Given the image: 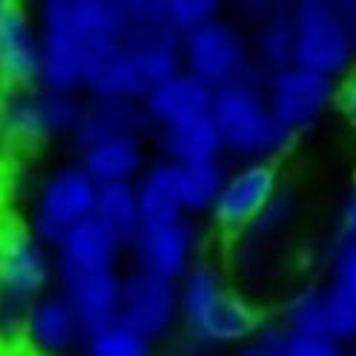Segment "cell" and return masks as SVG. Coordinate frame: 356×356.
Wrapping results in <instances>:
<instances>
[{
    "mask_svg": "<svg viewBox=\"0 0 356 356\" xmlns=\"http://www.w3.org/2000/svg\"><path fill=\"white\" fill-rule=\"evenodd\" d=\"M279 190V161H244L236 170H227L221 193L207 213L210 230L225 238H241L256 225V218L273 202Z\"/></svg>",
    "mask_w": 356,
    "mask_h": 356,
    "instance_id": "8",
    "label": "cell"
},
{
    "mask_svg": "<svg viewBox=\"0 0 356 356\" xmlns=\"http://www.w3.org/2000/svg\"><path fill=\"white\" fill-rule=\"evenodd\" d=\"M149 121L141 109V101L129 98H83L81 115L72 132L75 149H83L89 144H98L106 138L121 136H147Z\"/></svg>",
    "mask_w": 356,
    "mask_h": 356,
    "instance_id": "17",
    "label": "cell"
},
{
    "mask_svg": "<svg viewBox=\"0 0 356 356\" xmlns=\"http://www.w3.org/2000/svg\"><path fill=\"white\" fill-rule=\"evenodd\" d=\"M159 356H216V350L202 348L190 339H178V342H170V348L159 350Z\"/></svg>",
    "mask_w": 356,
    "mask_h": 356,
    "instance_id": "34",
    "label": "cell"
},
{
    "mask_svg": "<svg viewBox=\"0 0 356 356\" xmlns=\"http://www.w3.org/2000/svg\"><path fill=\"white\" fill-rule=\"evenodd\" d=\"M136 198L141 213V227L170 225V221L184 218L181 193H178V167L159 159L144 167L136 178Z\"/></svg>",
    "mask_w": 356,
    "mask_h": 356,
    "instance_id": "23",
    "label": "cell"
},
{
    "mask_svg": "<svg viewBox=\"0 0 356 356\" xmlns=\"http://www.w3.org/2000/svg\"><path fill=\"white\" fill-rule=\"evenodd\" d=\"M92 221L113 238L124 253H129L132 241L141 233V213L136 184H104L95 193Z\"/></svg>",
    "mask_w": 356,
    "mask_h": 356,
    "instance_id": "24",
    "label": "cell"
},
{
    "mask_svg": "<svg viewBox=\"0 0 356 356\" xmlns=\"http://www.w3.org/2000/svg\"><path fill=\"white\" fill-rule=\"evenodd\" d=\"M250 58L264 75L293 66V17L287 3H270L253 20Z\"/></svg>",
    "mask_w": 356,
    "mask_h": 356,
    "instance_id": "22",
    "label": "cell"
},
{
    "mask_svg": "<svg viewBox=\"0 0 356 356\" xmlns=\"http://www.w3.org/2000/svg\"><path fill=\"white\" fill-rule=\"evenodd\" d=\"M264 72L253 63L241 78L213 89L210 115L221 136L225 155L244 161H279L296 144L276 124L264 98Z\"/></svg>",
    "mask_w": 356,
    "mask_h": 356,
    "instance_id": "3",
    "label": "cell"
},
{
    "mask_svg": "<svg viewBox=\"0 0 356 356\" xmlns=\"http://www.w3.org/2000/svg\"><path fill=\"white\" fill-rule=\"evenodd\" d=\"M227 178L225 161L178 167V193H181V210L187 218H207L213 202L221 193V184Z\"/></svg>",
    "mask_w": 356,
    "mask_h": 356,
    "instance_id": "26",
    "label": "cell"
},
{
    "mask_svg": "<svg viewBox=\"0 0 356 356\" xmlns=\"http://www.w3.org/2000/svg\"><path fill=\"white\" fill-rule=\"evenodd\" d=\"M98 184L83 172L78 161H63L52 167L35 190L32 210L26 216L32 233L55 250L66 233L92 218Z\"/></svg>",
    "mask_w": 356,
    "mask_h": 356,
    "instance_id": "6",
    "label": "cell"
},
{
    "mask_svg": "<svg viewBox=\"0 0 356 356\" xmlns=\"http://www.w3.org/2000/svg\"><path fill=\"white\" fill-rule=\"evenodd\" d=\"M81 95H63L40 83L17 92H0V147L43 149L55 138H72Z\"/></svg>",
    "mask_w": 356,
    "mask_h": 356,
    "instance_id": "5",
    "label": "cell"
},
{
    "mask_svg": "<svg viewBox=\"0 0 356 356\" xmlns=\"http://www.w3.org/2000/svg\"><path fill=\"white\" fill-rule=\"evenodd\" d=\"M296 216H299V198L293 195V190H279L276 195H273V202L264 207V213L256 218V225L244 233V236H250V238H276V236H282V233H287L291 230V225L296 221Z\"/></svg>",
    "mask_w": 356,
    "mask_h": 356,
    "instance_id": "28",
    "label": "cell"
},
{
    "mask_svg": "<svg viewBox=\"0 0 356 356\" xmlns=\"http://www.w3.org/2000/svg\"><path fill=\"white\" fill-rule=\"evenodd\" d=\"M293 17V66L339 81L356 63V35L342 9L330 0H296Z\"/></svg>",
    "mask_w": 356,
    "mask_h": 356,
    "instance_id": "4",
    "label": "cell"
},
{
    "mask_svg": "<svg viewBox=\"0 0 356 356\" xmlns=\"http://www.w3.org/2000/svg\"><path fill=\"white\" fill-rule=\"evenodd\" d=\"M264 325V310L236 291L210 256L198 259L178 282V330L184 339L210 350L238 348Z\"/></svg>",
    "mask_w": 356,
    "mask_h": 356,
    "instance_id": "2",
    "label": "cell"
},
{
    "mask_svg": "<svg viewBox=\"0 0 356 356\" xmlns=\"http://www.w3.org/2000/svg\"><path fill=\"white\" fill-rule=\"evenodd\" d=\"M342 9L348 15V20H350V26H353V35H356V3H342Z\"/></svg>",
    "mask_w": 356,
    "mask_h": 356,
    "instance_id": "36",
    "label": "cell"
},
{
    "mask_svg": "<svg viewBox=\"0 0 356 356\" xmlns=\"http://www.w3.org/2000/svg\"><path fill=\"white\" fill-rule=\"evenodd\" d=\"M282 356H345V345L330 333L282 330Z\"/></svg>",
    "mask_w": 356,
    "mask_h": 356,
    "instance_id": "30",
    "label": "cell"
},
{
    "mask_svg": "<svg viewBox=\"0 0 356 356\" xmlns=\"http://www.w3.org/2000/svg\"><path fill=\"white\" fill-rule=\"evenodd\" d=\"M325 322L327 333L342 345L356 342V238H345L333 248L327 261Z\"/></svg>",
    "mask_w": 356,
    "mask_h": 356,
    "instance_id": "15",
    "label": "cell"
},
{
    "mask_svg": "<svg viewBox=\"0 0 356 356\" xmlns=\"http://www.w3.org/2000/svg\"><path fill=\"white\" fill-rule=\"evenodd\" d=\"M342 236L356 238V178H353V187H350L348 204H345V213H342Z\"/></svg>",
    "mask_w": 356,
    "mask_h": 356,
    "instance_id": "35",
    "label": "cell"
},
{
    "mask_svg": "<svg viewBox=\"0 0 356 356\" xmlns=\"http://www.w3.org/2000/svg\"><path fill=\"white\" fill-rule=\"evenodd\" d=\"M250 66L253 58L248 32L230 17L218 15L202 29L181 38V70L210 89L241 78Z\"/></svg>",
    "mask_w": 356,
    "mask_h": 356,
    "instance_id": "9",
    "label": "cell"
},
{
    "mask_svg": "<svg viewBox=\"0 0 356 356\" xmlns=\"http://www.w3.org/2000/svg\"><path fill=\"white\" fill-rule=\"evenodd\" d=\"M55 284V259L26 218L0 213V296L32 305Z\"/></svg>",
    "mask_w": 356,
    "mask_h": 356,
    "instance_id": "7",
    "label": "cell"
},
{
    "mask_svg": "<svg viewBox=\"0 0 356 356\" xmlns=\"http://www.w3.org/2000/svg\"><path fill=\"white\" fill-rule=\"evenodd\" d=\"M83 337L86 327L58 291H49L29 305L24 342H29L38 356H78Z\"/></svg>",
    "mask_w": 356,
    "mask_h": 356,
    "instance_id": "14",
    "label": "cell"
},
{
    "mask_svg": "<svg viewBox=\"0 0 356 356\" xmlns=\"http://www.w3.org/2000/svg\"><path fill=\"white\" fill-rule=\"evenodd\" d=\"M132 261L136 270L152 273L167 282H181V276L204 256V230L198 218H178L170 225L141 227L132 241Z\"/></svg>",
    "mask_w": 356,
    "mask_h": 356,
    "instance_id": "12",
    "label": "cell"
},
{
    "mask_svg": "<svg viewBox=\"0 0 356 356\" xmlns=\"http://www.w3.org/2000/svg\"><path fill=\"white\" fill-rule=\"evenodd\" d=\"M221 15L218 0H164V17L178 35H190Z\"/></svg>",
    "mask_w": 356,
    "mask_h": 356,
    "instance_id": "29",
    "label": "cell"
},
{
    "mask_svg": "<svg viewBox=\"0 0 356 356\" xmlns=\"http://www.w3.org/2000/svg\"><path fill=\"white\" fill-rule=\"evenodd\" d=\"M26 316H29V305H17L0 296V342L12 345L26 337Z\"/></svg>",
    "mask_w": 356,
    "mask_h": 356,
    "instance_id": "31",
    "label": "cell"
},
{
    "mask_svg": "<svg viewBox=\"0 0 356 356\" xmlns=\"http://www.w3.org/2000/svg\"><path fill=\"white\" fill-rule=\"evenodd\" d=\"M124 17L127 0H43L38 9L40 86L81 95L86 58L121 35Z\"/></svg>",
    "mask_w": 356,
    "mask_h": 356,
    "instance_id": "1",
    "label": "cell"
},
{
    "mask_svg": "<svg viewBox=\"0 0 356 356\" xmlns=\"http://www.w3.org/2000/svg\"><path fill=\"white\" fill-rule=\"evenodd\" d=\"M121 248L109 238L92 218L78 225L72 233H66L60 244L52 250L55 259V282L58 279H72L86 273H104V270H118Z\"/></svg>",
    "mask_w": 356,
    "mask_h": 356,
    "instance_id": "18",
    "label": "cell"
},
{
    "mask_svg": "<svg viewBox=\"0 0 356 356\" xmlns=\"http://www.w3.org/2000/svg\"><path fill=\"white\" fill-rule=\"evenodd\" d=\"M0 92H3V89H0Z\"/></svg>",
    "mask_w": 356,
    "mask_h": 356,
    "instance_id": "38",
    "label": "cell"
},
{
    "mask_svg": "<svg viewBox=\"0 0 356 356\" xmlns=\"http://www.w3.org/2000/svg\"><path fill=\"white\" fill-rule=\"evenodd\" d=\"M83 172L98 187L104 184H136V178L147 167V144L144 136H121L89 144L78 149L75 159Z\"/></svg>",
    "mask_w": 356,
    "mask_h": 356,
    "instance_id": "19",
    "label": "cell"
},
{
    "mask_svg": "<svg viewBox=\"0 0 356 356\" xmlns=\"http://www.w3.org/2000/svg\"><path fill=\"white\" fill-rule=\"evenodd\" d=\"M121 270H104V273H86L72 279H58L55 291L72 305L81 325L92 330L106 325L118 316V296H121Z\"/></svg>",
    "mask_w": 356,
    "mask_h": 356,
    "instance_id": "20",
    "label": "cell"
},
{
    "mask_svg": "<svg viewBox=\"0 0 356 356\" xmlns=\"http://www.w3.org/2000/svg\"><path fill=\"white\" fill-rule=\"evenodd\" d=\"M118 319L141 330L155 345L172 342L178 333V282H167L144 270H127L121 276Z\"/></svg>",
    "mask_w": 356,
    "mask_h": 356,
    "instance_id": "11",
    "label": "cell"
},
{
    "mask_svg": "<svg viewBox=\"0 0 356 356\" xmlns=\"http://www.w3.org/2000/svg\"><path fill=\"white\" fill-rule=\"evenodd\" d=\"M337 109L345 115V121L350 124V129L356 132V63L339 78L337 83Z\"/></svg>",
    "mask_w": 356,
    "mask_h": 356,
    "instance_id": "33",
    "label": "cell"
},
{
    "mask_svg": "<svg viewBox=\"0 0 356 356\" xmlns=\"http://www.w3.org/2000/svg\"><path fill=\"white\" fill-rule=\"evenodd\" d=\"M276 325L282 330H291V333H327L322 284H307L302 291H296L284 302Z\"/></svg>",
    "mask_w": 356,
    "mask_h": 356,
    "instance_id": "27",
    "label": "cell"
},
{
    "mask_svg": "<svg viewBox=\"0 0 356 356\" xmlns=\"http://www.w3.org/2000/svg\"><path fill=\"white\" fill-rule=\"evenodd\" d=\"M233 356H282V327L267 322L253 339L233 348Z\"/></svg>",
    "mask_w": 356,
    "mask_h": 356,
    "instance_id": "32",
    "label": "cell"
},
{
    "mask_svg": "<svg viewBox=\"0 0 356 356\" xmlns=\"http://www.w3.org/2000/svg\"><path fill=\"white\" fill-rule=\"evenodd\" d=\"M210 106H213V89L184 70L149 86L141 98V109L149 121V129L155 132L198 115H207Z\"/></svg>",
    "mask_w": 356,
    "mask_h": 356,
    "instance_id": "16",
    "label": "cell"
},
{
    "mask_svg": "<svg viewBox=\"0 0 356 356\" xmlns=\"http://www.w3.org/2000/svg\"><path fill=\"white\" fill-rule=\"evenodd\" d=\"M40 83L38 15L20 0H0V89L17 92Z\"/></svg>",
    "mask_w": 356,
    "mask_h": 356,
    "instance_id": "13",
    "label": "cell"
},
{
    "mask_svg": "<svg viewBox=\"0 0 356 356\" xmlns=\"http://www.w3.org/2000/svg\"><path fill=\"white\" fill-rule=\"evenodd\" d=\"M155 144H159L161 159L175 167L225 161V147H221V136L210 113L159 129L155 132Z\"/></svg>",
    "mask_w": 356,
    "mask_h": 356,
    "instance_id": "21",
    "label": "cell"
},
{
    "mask_svg": "<svg viewBox=\"0 0 356 356\" xmlns=\"http://www.w3.org/2000/svg\"><path fill=\"white\" fill-rule=\"evenodd\" d=\"M345 356H356V342H350V345L345 348Z\"/></svg>",
    "mask_w": 356,
    "mask_h": 356,
    "instance_id": "37",
    "label": "cell"
},
{
    "mask_svg": "<svg viewBox=\"0 0 356 356\" xmlns=\"http://www.w3.org/2000/svg\"><path fill=\"white\" fill-rule=\"evenodd\" d=\"M337 83L339 81L307 72L302 66H287L264 78V98L276 124L291 138H299L327 109L337 106Z\"/></svg>",
    "mask_w": 356,
    "mask_h": 356,
    "instance_id": "10",
    "label": "cell"
},
{
    "mask_svg": "<svg viewBox=\"0 0 356 356\" xmlns=\"http://www.w3.org/2000/svg\"><path fill=\"white\" fill-rule=\"evenodd\" d=\"M78 356H159V345L115 316L113 322L86 330Z\"/></svg>",
    "mask_w": 356,
    "mask_h": 356,
    "instance_id": "25",
    "label": "cell"
}]
</instances>
